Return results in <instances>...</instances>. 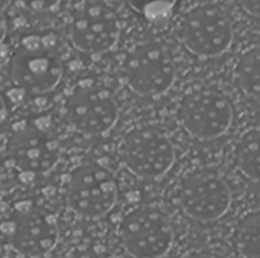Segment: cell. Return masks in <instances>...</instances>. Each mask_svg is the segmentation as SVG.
I'll return each instance as SVG.
<instances>
[{
  "label": "cell",
  "mask_w": 260,
  "mask_h": 258,
  "mask_svg": "<svg viewBox=\"0 0 260 258\" xmlns=\"http://www.w3.org/2000/svg\"><path fill=\"white\" fill-rule=\"evenodd\" d=\"M11 82L32 96L53 91L64 76V62L55 43L44 35L30 33L20 40L8 62Z\"/></svg>",
  "instance_id": "cell-1"
},
{
  "label": "cell",
  "mask_w": 260,
  "mask_h": 258,
  "mask_svg": "<svg viewBox=\"0 0 260 258\" xmlns=\"http://www.w3.org/2000/svg\"><path fill=\"white\" fill-rule=\"evenodd\" d=\"M120 71L128 88L142 97L166 94L177 78V67L171 52L157 40L136 43L125 53Z\"/></svg>",
  "instance_id": "cell-2"
},
{
  "label": "cell",
  "mask_w": 260,
  "mask_h": 258,
  "mask_svg": "<svg viewBox=\"0 0 260 258\" xmlns=\"http://www.w3.org/2000/svg\"><path fill=\"white\" fill-rule=\"evenodd\" d=\"M177 38L198 58H216L233 44L235 30L227 12L216 3L204 2L189 8L177 23Z\"/></svg>",
  "instance_id": "cell-3"
},
{
  "label": "cell",
  "mask_w": 260,
  "mask_h": 258,
  "mask_svg": "<svg viewBox=\"0 0 260 258\" xmlns=\"http://www.w3.org/2000/svg\"><path fill=\"white\" fill-rule=\"evenodd\" d=\"M64 113L75 131L98 137L110 132L117 123L119 103L110 87L94 79H84L69 93Z\"/></svg>",
  "instance_id": "cell-4"
},
{
  "label": "cell",
  "mask_w": 260,
  "mask_h": 258,
  "mask_svg": "<svg viewBox=\"0 0 260 258\" xmlns=\"http://www.w3.org/2000/svg\"><path fill=\"white\" fill-rule=\"evenodd\" d=\"M177 119L193 138L215 140L232 128L235 109L230 99L218 88L195 87L180 99Z\"/></svg>",
  "instance_id": "cell-5"
},
{
  "label": "cell",
  "mask_w": 260,
  "mask_h": 258,
  "mask_svg": "<svg viewBox=\"0 0 260 258\" xmlns=\"http://www.w3.org/2000/svg\"><path fill=\"white\" fill-rule=\"evenodd\" d=\"M119 157L133 175L157 179L172 169L177 152L174 143L161 129L142 125L123 134L119 143Z\"/></svg>",
  "instance_id": "cell-6"
},
{
  "label": "cell",
  "mask_w": 260,
  "mask_h": 258,
  "mask_svg": "<svg viewBox=\"0 0 260 258\" xmlns=\"http://www.w3.org/2000/svg\"><path fill=\"white\" fill-rule=\"evenodd\" d=\"M178 202L187 217L197 222H213L230 210L232 190L216 169L198 167L181 178Z\"/></svg>",
  "instance_id": "cell-7"
},
{
  "label": "cell",
  "mask_w": 260,
  "mask_h": 258,
  "mask_svg": "<svg viewBox=\"0 0 260 258\" xmlns=\"http://www.w3.org/2000/svg\"><path fill=\"white\" fill-rule=\"evenodd\" d=\"M117 181L99 163H84L75 167L67 181L66 201L70 210L82 217H102L116 205Z\"/></svg>",
  "instance_id": "cell-8"
},
{
  "label": "cell",
  "mask_w": 260,
  "mask_h": 258,
  "mask_svg": "<svg viewBox=\"0 0 260 258\" xmlns=\"http://www.w3.org/2000/svg\"><path fill=\"white\" fill-rule=\"evenodd\" d=\"M69 36L79 52L90 56L104 55L119 41V17L104 0H82L70 14Z\"/></svg>",
  "instance_id": "cell-9"
},
{
  "label": "cell",
  "mask_w": 260,
  "mask_h": 258,
  "mask_svg": "<svg viewBox=\"0 0 260 258\" xmlns=\"http://www.w3.org/2000/svg\"><path fill=\"white\" fill-rule=\"evenodd\" d=\"M120 239L131 257L161 258L174 243V228L160 208L143 205L131 210L123 217Z\"/></svg>",
  "instance_id": "cell-10"
},
{
  "label": "cell",
  "mask_w": 260,
  "mask_h": 258,
  "mask_svg": "<svg viewBox=\"0 0 260 258\" xmlns=\"http://www.w3.org/2000/svg\"><path fill=\"white\" fill-rule=\"evenodd\" d=\"M6 151L17 170L35 176L47 173L56 166L61 155V144L49 131L24 123L11 132Z\"/></svg>",
  "instance_id": "cell-11"
},
{
  "label": "cell",
  "mask_w": 260,
  "mask_h": 258,
  "mask_svg": "<svg viewBox=\"0 0 260 258\" xmlns=\"http://www.w3.org/2000/svg\"><path fill=\"white\" fill-rule=\"evenodd\" d=\"M8 236L17 249L27 255L50 252L58 242V228L52 216L37 208H20L9 220Z\"/></svg>",
  "instance_id": "cell-12"
},
{
  "label": "cell",
  "mask_w": 260,
  "mask_h": 258,
  "mask_svg": "<svg viewBox=\"0 0 260 258\" xmlns=\"http://www.w3.org/2000/svg\"><path fill=\"white\" fill-rule=\"evenodd\" d=\"M233 155L239 172L247 179L257 184L260 173V132L256 125L239 134Z\"/></svg>",
  "instance_id": "cell-13"
},
{
  "label": "cell",
  "mask_w": 260,
  "mask_h": 258,
  "mask_svg": "<svg viewBox=\"0 0 260 258\" xmlns=\"http://www.w3.org/2000/svg\"><path fill=\"white\" fill-rule=\"evenodd\" d=\"M260 55L259 46L244 49L235 64V76L239 90L250 99L257 100L260 93Z\"/></svg>",
  "instance_id": "cell-14"
},
{
  "label": "cell",
  "mask_w": 260,
  "mask_h": 258,
  "mask_svg": "<svg viewBox=\"0 0 260 258\" xmlns=\"http://www.w3.org/2000/svg\"><path fill=\"white\" fill-rule=\"evenodd\" d=\"M259 213L245 214L236 225L233 233V243L242 258H259Z\"/></svg>",
  "instance_id": "cell-15"
},
{
  "label": "cell",
  "mask_w": 260,
  "mask_h": 258,
  "mask_svg": "<svg viewBox=\"0 0 260 258\" xmlns=\"http://www.w3.org/2000/svg\"><path fill=\"white\" fill-rule=\"evenodd\" d=\"M129 8L146 23L154 26L166 24L175 11L177 0H126Z\"/></svg>",
  "instance_id": "cell-16"
},
{
  "label": "cell",
  "mask_w": 260,
  "mask_h": 258,
  "mask_svg": "<svg viewBox=\"0 0 260 258\" xmlns=\"http://www.w3.org/2000/svg\"><path fill=\"white\" fill-rule=\"evenodd\" d=\"M24 9L35 14H47L55 11L62 0H17Z\"/></svg>",
  "instance_id": "cell-17"
},
{
  "label": "cell",
  "mask_w": 260,
  "mask_h": 258,
  "mask_svg": "<svg viewBox=\"0 0 260 258\" xmlns=\"http://www.w3.org/2000/svg\"><path fill=\"white\" fill-rule=\"evenodd\" d=\"M239 6L242 8L244 12H247L248 15L257 18L259 17V5L260 0H238Z\"/></svg>",
  "instance_id": "cell-18"
},
{
  "label": "cell",
  "mask_w": 260,
  "mask_h": 258,
  "mask_svg": "<svg viewBox=\"0 0 260 258\" xmlns=\"http://www.w3.org/2000/svg\"><path fill=\"white\" fill-rule=\"evenodd\" d=\"M8 116H9V103L6 96L0 90V126L8 120Z\"/></svg>",
  "instance_id": "cell-19"
},
{
  "label": "cell",
  "mask_w": 260,
  "mask_h": 258,
  "mask_svg": "<svg viewBox=\"0 0 260 258\" xmlns=\"http://www.w3.org/2000/svg\"><path fill=\"white\" fill-rule=\"evenodd\" d=\"M6 32H8V20H6V15L0 11V46L3 44Z\"/></svg>",
  "instance_id": "cell-20"
},
{
  "label": "cell",
  "mask_w": 260,
  "mask_h": 258,
  "mask_svg": "<svg viewBox=\"0 0 260 258\" xmlns=\"http://www.w3.org/2000/svg\"><path fill=\"white\" fill-rule=\"evenodd\" d=\"M186 258H219L213 254H207V252H195V254H190L189 257Z\"/></svg>",
  "instance_id": "cell-21"
},
{
  "label": "cell",
  "mask_w": 260,
  "mask_h": 258,
  "mask_svg": "<svg viewBox=\"0 0 260 258\" xmlns=\"http://www.w3.org/2000/svg\"><path fill=\"white\" fill-rule=\"evenodd\" d=\"M78 258H105L104 255H99V254H84Z\"/></svg>",
  "instance_id": "cell-22"
}]
</instances>
